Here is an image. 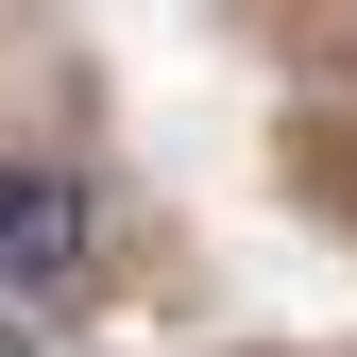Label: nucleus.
<instances>
[{
    "label": "nucleus",
    "instance_id": "1",
    "mask_svg": "<svg viewBox=\"0 0 357 357\" xmlns=\"http://www.w3.org/2000/svg\"><path fill=\"white\" fill-rule=\"evenodd\" d=\"M85 273V188L68 170H0V289H68Z\"/></svg>",
    "mask_w": 357,
    "mask_h": 357
}]
</instances>
